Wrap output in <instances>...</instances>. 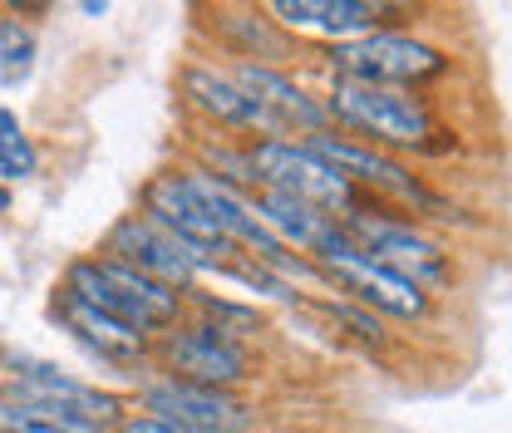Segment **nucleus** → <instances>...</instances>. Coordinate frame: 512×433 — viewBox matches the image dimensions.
<instances>
[{"mask_svg":"<svg viewBox=\"0 0 512 433\" xmlns=\"http://www.w3.org/2000/svg\"><path fill=\"white\" fill-rule=\"evenodd\" d=\"M64 291H74L94 310L133 325L138 335H158V330L178 325V315H183V296L173 286L133 271V266L114 261V256H79L64 271Z\"/></svg>","mask_w":512,"mask_h":433,"instance_id":"f257e3e1","label":"nucleus"},{"mask_svg":"<svg viewBox=\"0 0 512 433\" xmlns=\"http://www.w3.org/2000/svg\"><path fill=\"white\" fill-rule=\"evenodd\" d=\"M320 109H325V119L355 128L375 143H389V148H429V138H434V114L424 109V99H414L404 89H375V84L335 79L330 99Z\"/></svg>","mask_w":512,"mask_h":433,"instance_id":"f03ea898","label":"nucleus"},{"mask_svg":"<svg viewBox=\"0 0 512 433\" xmlns=\"http://www.w3.org/2000/svg\"><path fill=\"white\" fill-rule=\"evenodd\" d=\"M247 153V168H252L256 178V192L266 187V192H286V197H301V202H311L320 212H340V217H350V212H360V202H355V187L345 183L330 163H320L316 153L296 138H256L252 148H242Z\"/></svg>","mask_w":512,"mask_h":433,"instance_id":"7ed1b4c3","label":"nucleus"},{"mask_svg":"<svg viewBox=\"0 0 512 433\" xmlns=\"http://www.w3.org/2000/svg\"><path fill=\"white\" fill-rule=\"evenodd\" d=\"M320 281H330L335 291H345V296H355L360 310H380V315H394V320H424L434 301H429V291L424 286H414V281H404V276H394V271H384L380 261H370L365 251L350 242V232L340 227V237L330 242V247L320 251Z\"/></svg>","mask_w":512,"mask_h":433,"instance_id":"20e7f679","label":"nucleus"},{"mask_svg":"<svg viewBox=\"0 0 512 433\" xmlns=\"http://www.w3.org/2000/svg\"><path fill=\"white\" fill-rule=\"evenodd\" d=\"M0 399L35 404V409H50V414L94 424V429H109V424L124 419V399L119 394H109L99 384H84L74 374H60L55 365H40V360L10 365V374L0 379Z\"/></svg>","mask_w":512,"mask_h":433,"instance_id":"39448f33","label":"nucleus"},{"mask_svg":"<svg viewBox=\"0 0 512 433\" xmlns=\"http://www.w3.org/2000/svg\"><path fill=\"white\" fill-rule=\"evenodd\" d=\"M335 69L340 79H355V84H375V89H404V84H424V79H439L448 69V60L414 40V35H360V40H345L335 45Z\"/></svg>","mask_w":512,"mask_h":433,"instance_id":"423d86ee","label":"nucleus"},{"mask_svg":"<svg viewBox=\"0 0 512 433\" xmlns=\"http://www.w3.org/2000/svg\"><path fill=\"white\" fill-rule=\"evenodd\" d=\"M143 217L158 222L178 247L188 251L197 271H202V266H222V271H232L237 256H242V251L217 232V222L202 212V202L188 192L183 173H163V178H153V183L143 187Z\"/></svg>","mask_w":512,"mask_h":433,"instance_id":"0eeeda50","label":"nucleus"},{"mask_svg":"<svg viewBox=\"0 0 512 433\" xmlns=\"http://www.w3.org/2000/svg\"><path fill=\"white\" fill-rule=\"evenodd\" d=\"M340 227L350 232V242L365 251L370 261H380L384 271L414 281V286H439L448 281V251L424 237L414 222H389V217H365V212H350L340 217Z\"/></svg>","mask_w":512,"mask_h":433,"instance_id":"6e6552de","label":"nucleus"},{"mask_svg":"<svg viewBox=\"0 0 512 433\" xmlns=\"http://www.w3.org/2000/svg\"><path fill=\"white\" fill-rule=\"evenodd\" d=\"M311 153H316L320 163H330L345 183H365L370 192H384V197H394V202H409L414 212H439L444 202L429 192V187L419 183L404 163H394V158H384L375 153L370 143H355V138H340V133H330V128H320L311 138H301Z\"/></svg>","mask_w":512,"mask_h":433,"instance_id":"1a4fd4ad","label":"nucleus"},{"mask_svg":"<svg viewBox=\"0 0 512 433\" xmlns=\"http://www.w3.org/2000/svg\"><path fill=\"white\" fill-rule=\"evenodd\" d=\"M163 360H168L173 379L197 384V389H222V394L252 374L247 350L232 340L227 325H212V320L173 330V335L163 340Z\"/></svg>","mask_w":512,"mask_h":433,"instance_id":"9d476101","label":"nucleus"},{"mask_svg":"<svg viewBox=\"0 0 512 433\" xmlns=\"http://www.w3.org/2000/svg\"><path fill=\"white\" fill-rule=\"evenodd\" d=\"M104 256H114V261H124L133 271H143V276H153V281H163V286H173V291H188L192 276H197V266H192V256L158 222H148L143 212H133V217H119L114 227H109V242H104Z\"/></svg>","mask_w":512,"mask_h":433,"instance_id":"9b49d317","label":"nucleus"},{"mask_svg":"<svg viewBox=\"0 0 512 433\" xmlns=\"http://www.w3.org/2000/svg\"><path fill=\"white\" fill-rule=\"evenodd\" d=\"M143 414H158V419H173V424H188L197 433H237L247 429V409L222 394V389H197L183 379H158L138 394Z\"/></svg>","mask_w":512,"mask_h":433,"instance_id":"f8f14e48","label":"nucleus"},{"mask_svg":"<svg viewBox=\"0 0 512 433\" xmlns=\"http://www.w3.org/2000/svg\"><path fill=\"white\" fill-rule=\"evenodd\" d=\"M232 84L271 119L276 138H281V128H301L306 138L325 128L320 99H311L301 84H291V79H286L281 69H271V64H237V69H232Z\"/></svg>","mask_w":512,"mask_h":433,"instance_id":"ddd939ff","label":"nucleus"},{"mask_svg":"<svg viewBox=\"0 0 512 433\" xmlns=\"http://www.w3.org/2000/svg\"><path fill=\"white\" fill-rule=\"evenodd\" d=\"M252 207H256V217H261V227L286 251L296 247V251L320 256V251L340 237V217L320 212V207L301 202V197H286V192H266V187H261V192H252Z\"/></svg>","mask_w":512,"mask_h":433,"instance_id":"4468645a","label":"nucleus"},{"mask_svg":"<svg viewBox=\"0 0 512 433\" xmlns=\"http://www.w3.org/2000/svg\"><path fill=\"white\" fill-rule=\"evenodd\" d=\"M183 99H188L202 119H212V124L237 128V133H256V128H261L266 138H276L271 119L256 109L237 84H232V74H217V69L188 64V69H183Z\"/></svg>","mask_w":512,"mask_h":433,"instance_id":"2eb2a0df","label":"nucleus"},{"mask_svg":"<svg viewBox=\"0 0 512 433\" xmlns=\"http://www.w3.org/2000/svg\"><path fill=\"white\" fill-rule=\"evenodd\" d=\"M55 315H60L64 325H69L99 360H114V365H133V360L143 355V345H148V335H138L133 325L104 315V310H94L89 301H79L74 291H60V296H55Z\"/></svg>","mask_w":512,"mask_h":433,"instance_id":"dca6fc26","label":"nucleus"},{"mask_svg":"<svg viewBox=\"0 0 512 433\" xmlns=\"http://www.w3.org/2000/svg\"><path fill=\"white\" fill-rule=\"evenodd\" d=\"M271 15L291 30H316L340 45L375 35V25H380V5H365V0H276Z\"/></svg>","mask_w":512,"mask_h":433,"instance_id":"f3484780","label":"nucleus"},{"mask_svg":"<svg viewBox=\"0 0 512 433\" xmlns=\"http://www.w3.org/2000/svg\"><path fill=\"white\" fill-rule=\"evenodd\" d=\"M217 35H222L227 50L242 55V64H266V60H286L291 55L286 35L261 10H217Z\"/></svg>","mask_w":512,"mask_h":433,"instance_id":"a211bd4d","label":"nucleus"},{"mask_svg":"<svg viewBox=\"0 0 512 433\" xmlns=\"http://www.w3.org/2000/svg\"><path fill=\"white\" fill-rule=\"evenodd\" d=\"M0 433H104V429L79 424V419H64V414H50V409H35V404L0 399Z\"/></svg>","mask_w":512,"mask_h":433,"instance_id":"6ab92c4d","label":"nucleus"},{"mask_svg":"<svg viewBox=\"0 0 512 433\" xmlns=\"http://www.w3.org/2000/svg\"><path fill=\"white\" fill-rule=\"evenodd\" d=\"M35 168H40V158H35V148H30L20 119H15L10 109H0V178H5V183H25Z\"/></svg>","mask_w":512,"mask_h":433,"instance_id":"aec40b11","label":"nucleus"},{"mask_svg":"<svg viewBox=\"0 0 512 433\" xmlns=\"http://www.w3.org/2000/svg\"><path fill=\"white\" fill-rule=\"evenodd\" d=\"M35 64V35L20 20H0V84L25 79Z\"/></svg>","mask_w":512,"mask_h":433,"instance_id":"412c9836","label":"nucleus"},{"mask_svg":"<svg viewBox=\"0 0 512 433\" xmlns=\"http://www.w3.org/2000/svg\"><path fill=\"white\" fill-rule=\"evenodd\" d=\"M330 315H335V320H345V325H350L360 340H370V345H384V340H389V335H384V325L375 320V315H370V310H360V306H330Z\"/></svg>","mask_w":512,"mask_h":433,"instance_id":"4be33fe9","label":"nucleus"},{"mask_svg":"<svg viewBox=\"0 0 512 433\" xmlns=\"http://www.w3.org/2000/svg\"><path fill=\"white\" fill-rule=\"evenodd\" d=\"M119 433H197L188 424H173V419H158V414H124Z\"/></svg>","mask_w":512,"mask_h":433,"instance_id":"5701e85b","label":"nucleus"},{"mask_svg":"<svg viewBox=\"0 0 512 433\" xmlns=\"http://www.w3.org/2000/svg\"><path fill=\"white\" fill-rule=\"evenodd\" d=\"M10 212V187H0V217Z\"/></svg>","mask_w":512,"mask_h":433,"instance_id":"b1692460","label":"nucleus"}]
</instances>
